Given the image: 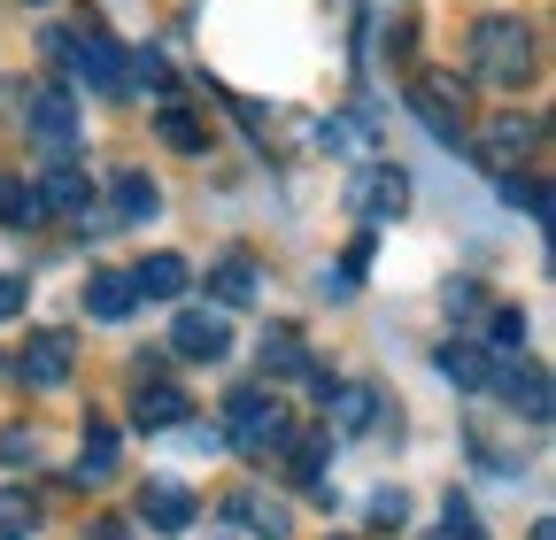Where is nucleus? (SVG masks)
I'll return each instance as SVG.
<instances>
[{
	"instance_id": "28",
	"label": "nucleus",
	"mask_w": 556,
	"mask_h": 540,
	"mask_svg": "<svg viewBox=\"0 0 556 540\" xmlns=\"http://www.w3.org/2000/svg\"><path fill=\"white\" fill-rule=\"evenodd\" d=\"M503 201H510V209H526V217H548V193H541L533 178H518V170H503Z\"/></svg>"
},
{
	"instance_id": "11",
	"label": "nucleus",
	"mask_w": 556,
	"mask_h": 540,
	"mask_svg": "<svg viewBox=\"0 0 556 540\" xmlns=\"http://www.w3.org/2000/svg\"><path fill=\"white\" fill-rule=\"evenodd\" d=\"M409 116L426 124L441 147L464 140V93H448V86H409Z\"/></svg>"
},
{
	"instance_id": "7",
	"label": "nucleus",
	"mask_w": 556,
	"mask_h": 540,
	"mask_svg": "<svg viewBox=\"0 0 556 540\" xmlns=\"http://www.w3.org/2000/svg\"><path fill=\"white\" fill-rule=\"evenodd\" d=\"M533 140H541V124H533V116H495L471 147H479V163H486V170L503 178V170H518V163L533 155Z\"/></svg>"
},
{
	"instance_id": "14",
	"label": "nucleus",
	"mask_w": 556,
	"mask_h": 540,
	"mask_svg": "<svg viewBox=\"0 0 556 540\" xmlns=\"http://www.w3.org/2000/svg\"><path fill=\"white\" fill-rule=\"evenodd\" d=\"M255 294H263V270L248 255H225L217 270H208V301L217 309H255Z\"/></svg>"
},
{
	"instance_id": "23",
	"label": "nucleus",
	"mask_w": 556,
	"mask_h": 540,
	"mask_svg": "<svg viewBox=\"0 0 556 540\" xmlns=\"http://www.w3.org/2000/svg\"><path fill=\"white\" fill-rule=\"evenodd\" d=\"M163 140H170L178 155H208V131H201V116H193V108H178V101L163 108Z\"/></svg>"
},
{
	"instance_id": "3",
	"label": "nucleus",
	"mask_w": 556,
	"mask_h": 540,
	"mask_svg": "<svg viewBox=\"0 0 556 540\" xmlns=\"http://www.w3.org/2000/svg\"><path fill=\"white\" fill-rule=\"evenodd\" d=\"M225 433H232L240 455H278V448H287V433H294V417H287V401H278V394L240 386V394L225 401Z\"/></svg>"
},
{
	"instance_id": "5",
	"label": "nucleus",
	"mask_w": 556,
	"mask_h": 540,
	"mask_svg": "<svg viewBox=\"0 0 556 540\" xmlns=\"http://www.w3.org/2000/svg\"><path fill=\"white\" fill-rule=\"evenodd\" d=\"M193 417V401L163 378V371H139V386H131V425L139 433H163V425H186Z\"/></svg>"
},
{
	"instance_id": "25",
	"label": "nucleus",
	"mask_w": 556,
	"mask_h": 540,
	"mask_svg": "<svg viewBox=\"0 0 556 540\" xmlns=\"http://www.w3.org/2000/svg\"><path fill=\"white\" fill-rule=\"evenodd\" d=\"M9 532H39V502H31L24 487L0 494V540H9Z\"/></svg>"
},
{
	"instance_id": "18",
	"label": "nucleus",
	"mask_w": 556,
	"mask_h": 540,
	"mask_svg": "<svg viewBox=\"0 0 556 540\" xmlns=\"http://www.w3.org/2000/svg\"><path fill=\"white\" fill-rule=\"evenodd\" d=\"M116 463H124V448H116V425H86V448H78V487H101V479H116Z\"/></svg>"
},
{
	"instance_id": "15",
	"label": "nucleus",
	"mask_w": 556,
	"mask_h": 540,
	"mask_svg": "<svg viewBox=\"0 0 556 540\" xmlns=\"http://www.w3.org/2000/svg\"><path fill=\"white\" fill-rule=\"evenodd\" d=\"M294 463V479L317 494V502H332V487H325V455H332V433H287V448H278Z\"/></svg>"
},
{
	"instance_id": "20",
	"label": "nucleus",
	"mask_w": 556,
	"mask_h": 540,
	"mask_svg": "<svg viewBox=\"0 0 556 540\" xmlns=\"http://www.w3.org/2000/svg\"><path fill=\"white\" fill-rule=\"evenodd\" d=\"M263 371H270V378H309V348H302L294 324H270V332H263Z\"/></svg>"
},
{
	"instance_id": "2",
	"label": "nucleus",
	"mask_w": 556,
	"mask_h": 540,
	"mask_svg": "<svg viewBox=\"0 0 556 540\" xmlns=\"http://www.w3.org/2000/svg\"><path fill=\"white\" fill-rule=\"evenodd\" d=\"M47 54L62 62L70 78H86L93 93H124V86H131V78H124L131 54H124L109 31H47Z\"/></svg>"
},
{
	"instance_id": "29",
	"label": "nucleus",
	"mask_w": 556,
	"mask_h": 540,
	"mask_svg": "<svg viewBox=\"0 0 556 540\" xmlns=\"http://www.w3.org/2000/svg\"><path fill=\"white\" fill-rule=\"evenodd\" d=\"M31 455H39V433H31V425H0V463L16 471V463H31Z\"/></svg>"
},
{
	"instance_id": "31",
	"label": "nucleus",
	"mask_w": 556,
	"mask_h": 540,
	"mask_svg": "<svg viewBox=\"0 0 556 540\" xmlns=\"http://www.w3.org/2000/svg\"><path fill=\"white\" fill-rule=\"evenodd\" d=\"M371 517H379V525H402V517H409V502H402V494H379V502H371Z\"/></svg>"
},
{
	"instance_id": "6",
	"label": "nucleus",
	"mask_w": 556,
	"mask_h": 540,
	"mask_svg": "<svg viewBox=\"0 0 556 540\" xmlns=\"http://www.w3.org/2000/svg\"><path fill=\"white\" fill-rule=\"evenodd\" d=\"M170 348H178L186 363H217V356L232 348V324H225V309H178V324H170Z\"/></svg>"
},
{
	"instance_id": "26",
	"label": "nucleus",
	"mask_w": 556,
	"mask_h": 540,
	"mask_svg": "<svg viewBox=\"0 0 556 540\" xmlns=\"http://www.w3.org/2000/svg\"><path fill=\"white\" fill-rule=\"evenodd\" d=\"M116 209H124V217H155V178L124 170V178H116Z\"/></svg>"
},
{
	"instance_id": "32",
	"label": "nucleus",
	"mask_w": 556,
	"mask_h": 540,
	"mask_svg": "<svg viewBox=\"0 0 556 540\" xmlns=\"http://www.w3.org/2000/svg\"><path fill=\"white\" fill-rule=\"evenodd\" d=\"M441 525H448V532H479V517H471L464 502H448V510H441Z\"/></svg>"
},
{
	"instance_id": "22",
	"label": "nucleus",
	"mask_w": 556,
	"mask_h": 540,
	"mask_svg": "<svg viewBox=\"0 0 556 540\" xmlns=\"http://www.w3.org/2000/svg\"><path fill=\"white\" fill-rule=\"evenodd\" d=\"M433 363H441V378H448V386H464V394H479V386H486V356H479V348H441Z\"/></svg>"
},
{
	"instance_id": "1",
	"label": "nucleus",
	"mask_w": 556,
	"mask_h": 540,
	"mask_svg": "<svg viewBox=\"0 0 556 540\" xmlns=\"http://www.w3.org/2000/svg\"><path fill=\"white\" fill-rule=\"evenodd\" d=\"M471 70H479L486 86L533 78V31H526L518 16H479V24H471Z\"/></svg>"
},
{
	"instance_id": "8",
	"label": "nucleus",
	"mask_w": 556,
	"mask_h": 540,
	"mask_svg": "<svg viewBox=\"0 0 556 540\" xmlns=\"http://www.w3.org/2000/svg\"><path fill=\"white\" fill-rule=\"evenodd\" d=\"M31 140H39V155H70V147H78V108H70L62 86L31 93Z\"/></svg>"
},
{
	"instance_id": "21",
	"label": "nucleus",
	"mask_w": 556,
	"mask_h": 540,
	"mask_svg": "<svg viewBox=\"0 0 556 540\" xmlns=\"http://www.w3.org/2000/svg\"><path fill=\"white\" fill-rule=\"evenodd\" d=\"M47 209H39V185H24V178H0V224H39Z\"/></svg>"
},
{
	"instance_id": "16",
	"label": "nucleus",
	"mask_w": 556,
	"mask_h": 540,
	"mask_svg": "<svg viewBox=\"0 0 556 540\" xmlns=\"http://www.w3.org/2000/svg\"><path fill=\"white\" fill-rule=\"evenodd\" d=\"M139 517H148L155 532H186L193 525V494L178 479H148V494H139Z\"/></svg>"
},
{
	"instance_id": "9",
	"label": "nucleus",
	"mask_w": 556,
	"mask_h": 540,
	"mask_svg": "<svg viewBox=\"0 0 556 540\" xmlns=\"http://www.w3.org/2000/svg\"><path fill=\"white\" fill-rule=\"evenodd\" d=\"M495 371H503L495 386H503L510 410H526V425H548V371H541V363H526V348H518V356H503Z\"/></svg>"
},
{
	"instance_id": "10",
	"label": "nucleus",
	"mask_w": 556,
	"mask_h": 540,
	"mask_svg": "<svg viewBox=\"0 0 556 540\" xmlns=\"http://www.w3.org/2000/svg\"><path fill=\"white\" fill-rule=\"evenodd\" d=\"M70 363H78V340H70V332H31L24 356H16V371H24L31 386H62Z\"/></svg>"
},
{
	"instance_id": "19",
	"label": "nucleus",
	"mask_w": 556,
	"mask_h": 540,
	"mask_svg": "<svg viewBox=\"0 0 556 540\" xmlns=\"http://www.w3.org/2000/svg\"><path fill=\"white\" fill-rule=\"evenodd\" d=\"M131 286H139V301H178L193 279H186V262H178V255H148V262L131 270Z\"/></svg>"
},
{
	"instance_id": "4",
	"label": "nucleus",
	"mask_w": 556,
	"mask_h": 540,
	"mask_svg": "<svg viewBox=\"0 0 556 540\" xmlns=\"http://www.w3.org/2000/svg\"><path fill=\"white\" fill-rule=\"evenodd\" d=\"M387 410L379 401V386L371 378H340V386H325V433L332 440H348V433H371V417Z\"/></svg>"
},
{
	"instance_id": "24",
	"label": "nucleus",
	"mask_w": 556,
	"mask_h": 540,
	"mask_svg": "<svg viewBox=\"0 0 556 540\" xmlns=\"http://www.w3.org/2000/svg\"><path fill=\"white\" fill-rule=\"evenodd\" d=\"M225 525H240V532H287V517H278L270 502H255V494H232L225 502Z\"/></svg>"
},
{
	"instance_id": "12",
	"label": "nucleus",
	"mask_w": 556,
	"mask_h": 540,
	"mask_svg": "<svg viewBox=\"0 0 556 540\" xmlns=\"http://www.w3.org/2000/svg\"><path fill=\"white\" fill-rule=\"evenodd\" d=\"M356 209L364 217H402L409 209V170L402 163H371L364 185H356Z\"/></svg>"
},
{
	"instance_id": "33",
	"label": "nucleus",
	"mask_w": 556,
	"mask_h": 540,
	"mask_svg": "<svg viewBox=\"0 0 556 540\" xmlns=\"http://www.w3.org/2000/svg\"><path fill=\"white\" fill-rule=\"evenodd\" d=\"M24 309V279H0V317H16Z\"/></svg>"
},
{
	"instance_id": "27",
	"label": "nucleus",
	"mask_w": 556,
	"mask_h": 540,
	"mask_svg": "<svg viewBox=\"0 0 556 540\" xmlns=\"http://www.w3.org/2000/svg\"><path fill=\"white\" fill-rule=\"evenodd\" d=\"M317 140H325V147H340V155H371V131H364L356 116H332V124L317 131Z\"/></svg>"
},
{
	"instance_id": "30",
	"label": "nucleus",
	"mask_w": 556,
	"mask_h": 540,
	"mask_svg": "<svg viewBox=\"0 0 556 540\" xmlns=\"http://www.w3.org/2000/svg\"><path fill=\"white\" fill-rule=\"evenodd\" d=\"M518 348H526V317L503 309V317H495V356H518Z\"/></svg>"
},
{
	"instance_id": "13",
	"label": "nucleus",
	"mask_w": 556,
	"mask_h": 540,
	"mask_svg": "<svg viewBox=\"0 0 556 540\" xmlns=\"http://www.w3.org/2000/svg\"><path fill=\"white\" fill-rule=\"evenodd\" d=\"M86 201H93V178L70 170V163L54 155V170L39 178V209H47V217H86Z\"/></svg>"
},
{
	"instance_id": "17",
	"label": "nucleus",
	"mask_w": 556,
	"mask_h": 540,
	"mask_svg": "<svg viewBox=\"0 0 556 540\" xmlns=\"http://www.w3.org/2000/svg\"><path fill=\"white\" fill-rule=\"evenodd\" d=\"M131 301H139L131 270H93V279H86V309H93L101 324H124V317H131Z\"/></svg>"
}]
</instances>
